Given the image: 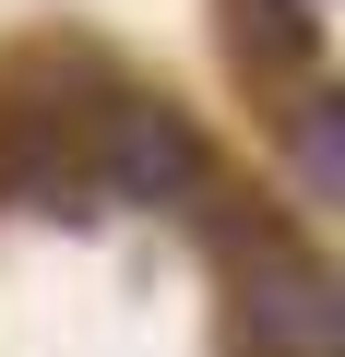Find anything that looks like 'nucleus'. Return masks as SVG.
<instances>
[{"instance_id":"nucleus-1","label":"nucleus","mask_w":345,"mask_h":357,"mask_svg":"<svg viewBox=\"0 0 345 357\" xmlns=\"http://www.w3.org/2000/svg\"><path fill=\"white\" fill-rule=\"evenodd\" d=\"M238 286H250V345L262 357H345V286L286 227H250L238 238Z\"/></svg>"},{"instance_id":"nucleus-2","label":"nucleus","mask_w":345,"mask_h":357,"mask_svg":"<svg viewBox=\"0 0 345 357\" xmlns=\"http://www.w3.org/2000/svg\"><path fill=\"white\" fill-rule=\"evenodd\" d=\"M95 178H107L119 203H179V191H203V131H191L179 107L131 96V107H107V131H95Z\"/></svg>"},{"instance_id":"nucleus-3","label":"nucleus","mask_w":345,"mask_h":357,"mask_svg":"<svg viewBox=\"0 0 345 357\" xmlns=\"http://www.w3.org/2000/svg\"><path fill=\"white\" fill-rule=\"evenodd\" d=\"M60 191H72L60 107H0V203H60Z\"/></svg>"},{"instance_id":"nucleus-4","label":"nucleus","mask_w":345,"mask_h":357,"mask_svg":"<svg viewBox=\"0 0 345 357\" xmlns=\"http://www.w3.org/2000/svg\"><path fill=\"white\" fill-rule=\"evenodd\" d=\"M227 36H238L250 72H286L309 48V13H298V0H227Z\"/></svg>"},{"instance_id":"nucleus-5","label":"nucleus","mask_w":345,"mask_h":357,"mask_svg":"<svg viewBox=\"0 0 345 357\" xmlns=\"http://www.w3.org/2000/svg\"><path fill=\"white\" fill-rule=\"evenodd\" d=\"M298 167H309V191L345 203V107H309V119H298Z\"/></svg>"}]
</instances>
